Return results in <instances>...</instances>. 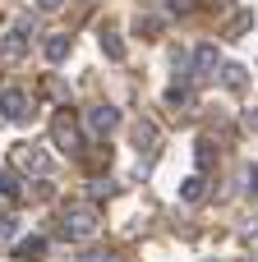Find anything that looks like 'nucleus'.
Listing matches in <instances>:
<instances>
[{"mask_svg":"<svg viewBox=\"0 0 258 262\" xmlns=\"http://www.w3.org/2000/svg\"><path fill=\"white\" fill-rule=\"evenodd\" d=\"M249 193H258V166L249 170Z\"/></svg>","mask_w":258,"mask_h":262,"instance_id":"aec40b11","label":"nucleus"},{"mask_svg":"<svg viewBox=\"0 0 258 262\" xmlns=\"http://www.w3.org/2000/svg\"><path fill=\"white\" fill-rule=\"evenodd\" d=\"M212 262H217V258H212Z\"/></svg>","mask_w":258,"mask_h":262,"instance_id":"412c9836","label":"nucleus"},{"mask_svg":"<svg viewBox=\"0 0 258 262\" xmlns=\"http://www.w3.org/2000/svg\"><path fill=\"white\" fill-rule=\"evenodd\" d=\"M0 198H18V180L9 170H0Z\"/></svg>","mask_w":258,"mask_h":262,"instance_id":"f3484780","label":"nucleus"},{"mask_svg":"<svg viewBox=\"0 0 258 262\" xmlns=\"http://www.w3.org/2000/svg\"><path fill=\"white\" fill-rule=\"evenodd\" d=\"M28 32H32V23H14V28L5 32V41H0L5 60H23V55H28Z\"/></svg>","mask_w":258,"mask_h":262,"instance_id":"39448f33","label":"nucleus"},{"mask_svg":"<svg viewBox=\"0 0 258 262\" xmlns=\"http://www.w3.org/2000/svg\"><path fill=\"white\" fill-rule=\"evenodd\" d=\"M245 129H249V134H258V106H249V111H245Z\"/></svg>","mask_w":258,"mask_h":262,"instance_id":"a211bd4d","label":"nucleus"},{"mask_svg":"<svg viewBox=\"0 0 258 262\" xmlns=\"http://www.w3.org/2000/svg\"><path fill=\"white\" fill-rule=\"evenodd\" d=\"M51 138H55V147H60L65 157H78V152H83V147H78L83 138H78V129H74L69 115H55V120H51Z\"/></svg>","mask_w":258,"mask_h":262,"instance_id":"20e7f679","label":"nucleus"},{"mask_svg":"<svg viewBox=\"0 0 258 262\" xmlns=\"http://www.w3.org/2000/svg\"><path fill=\"white\" fill-rule=\"evenodd\" d=\"M102 51H106L111 60H125V41H120L115 28H102Z\"/></svg>","mask_w":258,"mask_h":262,"instance_id":"ddd939ff","label":"nucleus"},{"mask_svg":"<svg viewBox=\"0 0 258 262\" xmlns=\"http://www.w3.org/2000/svg\"><path fill=\"white\" fill-rule=\"evenodd\" d=\"M0 111H5V120H28V92L23 88H5L0 92Z\"/></svg>","mask_w":258,"mask_h":262,"instance_id":"423d86ee","label":"nucleus"},{"mask_svg":"<svg viewBox=\"0 0 258 262\" xmlns=\"http://www.w3.org/2000/svg\"><path fill=\"white\" fill-rule=\"evenodd\" d=\"M245 83H249V69H245V64H222V88L245 92Z\"/></svg>","mask_w":258,"mask_h":262,"instance_id":"1a4fd4ad","label":"nucleus"},{"mask_svg":"<svg viewBox=\"0 0 258 262\" xmlns=\"http://www.w3.org/2000/svg\"><path fill=\"white\" fill-rule=\"evenodd\" d=\"M217 64H222V60H217V46H199V51H194V74H189V78H212Z\"/></svg>","mask_w":258,"mask_h":262,"instance_id":"0eeeda50","label":"nucleus"},{"mask_svg":"<svg viewBox=\"0 0 258 262\" xmlns=\"http://www.w3.org/2000/svg\"><path fill=\"white\" fill-rule=\"evenodd\" d=\"M83 124H88V134L106 138V134H115V129H120V111H115L111 101H97V106H88V111H83Z\"/></svg>","mask_w":258,"mask_h":262,"instance_id":"f03ea898","label":"nucleus"},{"mask_svg":"<svg viewBox=\"0 0 258 262\" xmlns=\"http://www.w3.org/2000/svg\"><path fill=\"white\" fill-rule=\"evenodd\" d=\"M74 262H115V253H111V249H83Z\"/></svg>","mask_w":258,"mask_h":262,"instance_id":"2eb2a0df","label":"nucleus"},{"mask_svg":"<svg viewBox=\"0 0 258 262\" xmlns=\"http://www.w3.org/2000/svg\"><path fill=\"white\" fill-rule=\"evenodd\" d=\"M14 166L28 170V175H46L51 170V152H42L37 143H18L14 147Z\"/></svg>","mask_w":258,"mask_h":262,"instance_id":"7ed1b4c3","label":"nucleus"},{"mask_svg":"<svg viewBox=\"0 0 258 262\" xmlns=\"http://www.w3.org/2000/svg\"><path fill=\"white\" fill-rule=\"evenodd\" d=\"M203 193H208V180H203V170H199V175H189V180L180 184V203H203Z\"/></svg>","mask_w":258,"mask_h":262,"instance_id":"9d476101","label":"nucleus"},{"mask_svg":"<svg viewBox=\"0 0 258 262\" xmlns=\"http://www.w3.org/2000/svg\"><path fill=\"white\" fill-rule=\"evenodd\" d=\"M18 235V216L14 212H0V239H14Z\"/></svg>","mask_w":258,"mask_h":262,"instance_id":"4468645a","label":"nucleus"},{"mask_svg":"<svg viewBox=\"0 0 258 262\" xmlns=\"http://www.w3.org/2000/svg\"><path fill=\"white\" fill-rule=\"evenodd\" d=\"M134 147H138L143 157L157 152V124H152V120H138V124H134Z\"/></svg>","mask_w":258,"mask_h":262,"instance_id":"6e6552de","label":"nucleus"},{"mask_svg":"<svg viewBox=\"0 0 258 262\" xmlns=\"http://www.w3.org/2000/svg\"><path fill=\"white\" fill-rule=\"evenodd\" d=\"M212 157H217V152H212V138H199V170H208Z\"/></svg>","mask_w":258,"mask_h":262,"instance_id":"dca6fc26","label":"nucleus"},{"mask_svg":"<svg viewBox=\"0 0 258 262\" xmlns=\"http://www.w3.org/2000/svg\"><path fill=\"white\" fill-rule=\"evenodd\" d=\"M42 253H46V235H23V239H18V258L23 262L42 258Z\"/></svg>","mask_w":258,"mask_h":262,"instance_id":"f8f14e48","label":"nucleus"},{"mask_svg":"<svg viewBox=\"0 0 258 262\" xmlns=\"http://www.w3.org/2000/svg\"><path fill=\"white\" fill-rule=\"evenodd\" d=\"M42 55H46V64H60L65 55H69V37H46V46H42Z\"/></svg>","mask_w":258,"mask_h":262,"instance_id":"9b49d317","label":"nucleus"},{"mask_svg":"<svg viewBox=\"0 0 258 262\" xmlns=\"http://www.w3.org/2000/svg\"><path fill=\"white\" fill-rule=\"evenodd\" d=\"M60 235L65 239H92L97 235V212L92 207H65V216H60Z\"/></svg>","mask_w":258,"mask_h":262,"instance_id":"f257e3e1","label":"nucleus"},{"mask_svg":"<svg viewBox=\"0 0 258 262\" xmlns=\"http://www.w3.org/2000/svg\"><path fill=\"white\" fill-rule=\"evenodd\" d=\"M32 5H37V9H42V14H55V9H60V5H65V0H32Z\"/></svg>","mask_w":258,"mask_h":262,"instance_id":"6ab92c4d","label":"nucleus"}]
</instances>
